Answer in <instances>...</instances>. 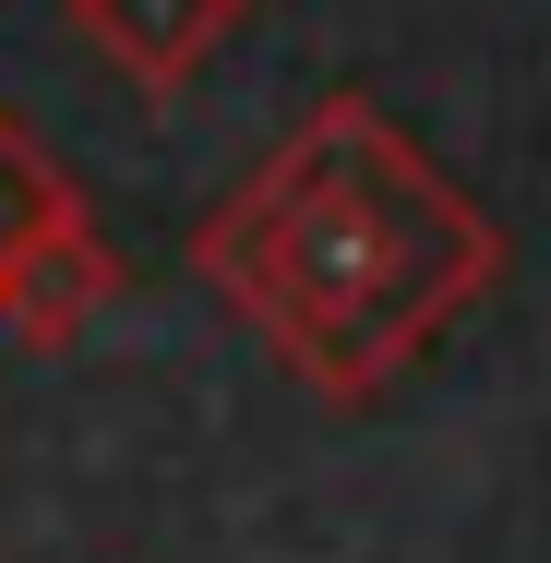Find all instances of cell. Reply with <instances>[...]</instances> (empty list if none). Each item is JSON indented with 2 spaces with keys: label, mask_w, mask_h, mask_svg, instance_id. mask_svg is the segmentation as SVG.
<instances>
[{
  "label": "cell",
  "mask_w": 551,
  "mask_h": 563,
  "mask_svg": "<svg viewBox=\"0 0 551 563\" xmlns=\"http://www.w3.org/2000/svg\"><path fill=\"white\" fill-rule=\"evenodd\" d=\"M192 264L312 396H372L492 288L504 240L372 97H324L205 217Z\"/></svg>",
  "instance_id": "obj_1"
},
{
  "label": "cell",
  "mask_w": 551,
  "mask_h": 563,
  "mask_svg": "<svg viewBox=\"0 0 551 563\" xmlns=\"http://www.w3.org/2000/svg\"><path fill=\"white\" fill-rule=\"evenodd\" d=\"M120 288V252L97 240V217L60 192L48 217H36V240L12 252V276H0V336L12 347H60L97 324V300Z\"/></svg>",
  "instance_id": "obj_2"
},
{
  "label": "cell",
  "mask_w": 551,
  "mask_h": 563,
  "mask_svg": "<svg viewBox=\"0 0 551 563\" xmlns=\"http://www.w3.org/2000/svg\"><path fill=\"white\" fill-rule=\"evenodd\" d=\"M240 24H252V0H73V36L109 60L132 97H180Z\"/></svg>",
  "instance_id": "obj_3"
},
{
  "label": "cell",
  "mask_w": 551,
  "mask_h": 563,
  "mask_svg": "<svg viewBox=\"0 0 551 563\" xmlns=\"http://www.w3.org/2000/svg\"><path fill=\"white\" fill-rule=\"evenodd\" d=\"M48 205H60V180H48V156H36V144H24L12 120H0V276H12V252L36 240V217H48Z\"/></svg>",
  "instance_id": "obj_4"
}]
</instances>
